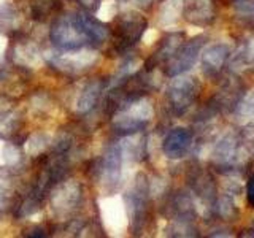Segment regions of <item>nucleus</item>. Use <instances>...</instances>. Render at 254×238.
Instances as JSON below:
<instances>
[{"label":"nucleus","instance_id":"9","mask_svg":"<svg viewBox=\"0 0 254 238\" xmlns=\"http://www.w3.org/2000/svg\"><path fill=\"white\" fill-rule=\"evenodd\" d=\"M192 146V135L188 129L177 127L172 129L164 138L162 151L169 159H181L188 154V151Z\"/></svg>","mask_w":254,"mask_h":238},{"label":"nucleus","instance_id":"15","mask_svg":"<svg viewBox=\"0 0 254 238\" xmlns=\"http://www.w3.org/2000/svg\"><path fill=\"white\" fill-rule=\"evenodd\" d=\"M19 24H21V18L14 6L8 3L0 6V32H3L6 35L8 34L11 35L19 30Z\"/></svg>","mask_w":254,"mask_h":238},{"label":"nucleus","instance_id":"11","mask_svg":"<svg viewBox=\"0 0 254 238\" xmlns=\"http://www.w3.org/2000/svg\"><path fill=\"white\" fill-rule=\"evenodd\" d=\"M102 91H103V81H100V79L87 83L76 100L78 113L86 115V113H89L91 110H94V107L97 105V102H99Z\"/></svg>","mask_w":254,"mask_h":238},{"label":"nucleus","instance_id":"17","mask_svg":"<svg viewBox=\"0 0 254 238\" xmlns=\"http://www.w3.org/2000/svg\"><path fill=\"white\" fill-rule=\"evenodd\" d=\"M246 200L251 208H254V173L250 177L248 184H246Z\"/></svg>","mask_w":254,"mask_h":238},{"label":"nucleus","instance_id":"3","mask_svg":"<svg viewBox=\"0 0 254 238\" xmlns=\"http://www.w3.org/2000/svg\"><path fill=\"white\" fill-rule=\"evenodd\" d=\"M205 40L206 38L200 35V37H194L192 40H189V42H183L181 46L175 51V54L165 62V67H164L165 75L173 78L188 71L195 63L198 54H200L202 48L205 45Z\"/></svg>","mask_w":254,"mask_h":238},{"label":"nucleus","instance_id":"2","mask_svg":"<svg viewBox=\"0 0 254 238\" xmlns=\"http://www.w3.org/2000/svg\"><path fill=\"white\" fill-rule=\"evenodd\" d=\"M50 38L53 45L62 51H78L89 45L76 13L58 16L51 26Z\"/></svg>","mask_w":254,"mask_h":238},{"label":"nucleus","instance_id":"12","mask_svg":"<svg viewBox=\"0 0 254 238\" xmlns=\"http://www.w3.org/2000/svg\"><path fill=\"white\" fill-rule=\"evenodd\" d=\"M119 116L116 121L113 122V129L116 133L123 135V137H127V135H133L140 130H143L148 125V121L143 118H138L129 111H119Z\"/></svg>","mask_w":254,"mask_h":238},{"label":"nucleus","instance_id":"7","mask_svg":"<svg viewBox=\"0 0 254 238\" xmlns=\"http://www.w3.org/2000/svg\"><path fill=\"white\" fill-rule=\"evenodd\" d=\"M183 42H185V34H183V32L167 34L161 40V42H159V45L156 46V50L151 53L148 60L145 62V70L151 71L157 65H161V63H165L175 54V51H177L178 48L181 46Z\"/></svg>","mask_w":254,"mask_h":238},{"label":"nucleus","instance_id":"1","mask_svg":"<svg viewBox=\"0 0 254 238\" xmlns=\"http://www.w3.org/2000/svg\"><path fill=\"white\" fill-rule=\"evenodd\" d=\"M146 27H148V21L140 13L126 11L118 14L113 19V22H111V26L108 27L111 40H113L111 53L124 54L127 51H130L141 40Z\"/></svg>","mask_w":254,"mask_h":238},{"label":"nucleus","instance_id":"6","mask_svg":"<svg viewBox=\"0 0 254 238\" xmlns=\"http://www.w3.org/2000/svg\"><path fill=\"white\" fill-rule=\"evenodd\" d=\"M121 165H123V153L121 148L113 145L107 149V153L103 154L100 165H99V177L100 181L105 184L110 190H113L119 178H121Z\"/></svg>","mask_w":254,"mask_h":238},{"label":"nucleus","instance_id":"10","mask_svg":"<svg viewBox=\"0 0 254 238\" xmlns=\"http://www.w3.org/2000/svg\"><path fill=\"white\" fill-rule=\"evenodd\" d=\"M76 16L91 46H100L110 38V29L99 19H95L91 13L79 11L76 13Z\"/></svg>","mask_w":254,"mask_h":238},{"label":"nucleus","instance_id":"13","mask_svg":"<svg viewBox=\"0 0 254 238\" xmlns=\"http://www.w3.org/2000/svg\"><path fill=\"white\" fill-rule=\"evenodd\" d=\"M227 48L224 45H214L208 48L203 56H202V63H203V70L206 75H214L222 68L227 58Z\"/></svg>","mask_w":254,"mask_h":238},{"label":"nucleus","instance_id":"4","mask_svg":"<svg viewBox=\"0 0 254 238\" xmlns=\"http://www.w3.org/2000/svg\"><path fill=\"white\" fill-rule=\"evenodd\" d=\"M198 95V83L194 78L175 79L167 89V100L173 115L181 116L189 110Z\"/></svg>","mask_w":254,"mask_h":238},{"label":"nucleus","instance_id":"8","mask_svg":"<svg viewBox=\"0 0 254 238\" xmlns=\"http://www.w3.org/2000/svg\"><path fill=\"white\" fill-rule=\"evenodd\" d=\"M185 19L194 26H210L216 19V10L211 0H185Z\"/></svg>","mask_w":254,"mask_h":238},{"label":"nucleus","instance_id":"16","mask_svg":"<svg viewBox=\"0 0 254 238\" xmlns=\"http://www.w3.org/2000/svg\"><path fill=\"white\" fill-rule=\"evenodd\" d=\"M87 13H95L100 6V0H76Z\"/></svg>","mask_w":254,"mask_h":238},{"label":"nucleus","instance_id":"14","mask_svg":"<svg viewBox=\"0 0 254 238\" xmlns=\"http://www.w3.org/2000/svg\"><path fill=\"white\" fill-rule=\"evenodd\" d=\"M62 6L61 0H30V14L35 21H46Z\"/></svg>","mask_w":254,"mask_h":238},{"label":"nucleus","instance_id":"5","mask_svg":"<svg viewBox=\"0 0 254 238\" xmlns=\"http://www.w3.org/2000/svg\"><path fill=\"white\" fill-rule=\"evenodd\" d=\"M127 200V210L130 216V226L132 230L138 234V230L145 224L146 211H148V186L146 181H143V177H138V181L135 182L133 189L126 197ZM133 232V234H135Z\"/></svg>","mask_w":254,"mask_h":238}]
</instances>
